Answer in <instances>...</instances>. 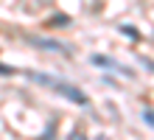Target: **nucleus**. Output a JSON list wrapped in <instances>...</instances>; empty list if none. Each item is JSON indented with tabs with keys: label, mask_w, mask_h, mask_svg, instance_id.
Masks as SVG:
<instances>
[{
	"label": "nucleus",
	"mask_w": 154,
	"mask_h": 140,
	"mask_svg": "<svg viewBox=\"0 0 154 140\" xmlns=\"http://www.w3.org/2000/svg\"><path fill=\"white\" fill-rule=\"evenodd\" d=\"M90 62H93L95 67H106V70H112V73H123L126 79H134V70L123 67V64H121V62H115L112 56H98V53H93V56H90Z\"/></svg>",
	"instance_id": "obj_3"
},
{
	"label": "nucleus",
	"mask_w": 154,
	"mask_h": 140,
	"mask_svg": "<svg viewBox=\"0 0 154 140\" xmlns=\"http://www.w3.org/2000/svg\"><path fill=\"white\" fill-rule=\"evenodd\" d=\"M31 45H37L42 51H53V53H62V56H70L73 48H70L67 42H59V39H45V36H28Z\"/></svg>",
	"instance_id": "obj_2"
},
{
	"label": "nucleus",
	"mask_w": 154,
	"mask_h": 140,
	"mask_svg": "<svg viewBox=\"0 0 154 140\" xmlns=\"http://www.w3.org/2000/svg\"><path fill=\"white\" fill-rule=\"evenodd\" d=\"M53 132H56V123H48V126H45V137H51Z\"/></svg>",
	"instance_id": "obj_8"
},
{
	"label": "nucleus",
	"mask_w": 154,
	"mask_h": 140,
	"mask_svg": "<svg viewBox=\"0 0 154 140\" xmlns=\"http://www.w3.org/2000/svg\"><path fill=\"white\" fill-rule=\"evenodd\" d=\"M25 76H28V81L42 84V87H48V90H53V92H59L62 98L73 101V104H79V107H87V104H90V98L84 95V90L76 87V84H70V81H65V79H59V76H51V73H34V70H28Z\"/></svg>",
	"instance_id": "obj_1"
},
{
	"label": "nucleus",
	"mask_w": 154,
	"mask_h": 140,
	"mask_svg": "<svg viewBox=\"0 0 154 140\" xmlns=\"http://www.w3.org/2000/svg\"><path fill=\"white\" fill-rule=\"evenodd\" d=\"M17 67H11V64H0V76H14Z\"/></svg>",
	"instance_id": "obj_6"
},
{
	"label": "nucleus",
	"mask_w": 154,
	"mask_h": 140,
	"mask_svg": "<svg viewBox=\"0 0 154 140\" xmlns=\"http://www.w3.org/2000/svg\"><path fill=\"white\" fill-rule=\"evenodd\" d=\"M118 31L126 34L129 39H137V36H140V31H137V28H132V25H118Z\"/></svg>",
	"instance_id": "obj_5"
},
{
	"label": "nucleus",
	"mask_w": 154,
	"mask_h": 140,
	"mask_svg": "<svg viewBox=\"0 0 154 140\" xmlns=\"http://www.w3.org/2000/svg\"><path fill=\"white\" fill-rule=\"evenodd\" d=\"M48 25L51 28H67L70 25V17L67 14H56V17H51V20H48Z\"/></svg>",
	"instance_id": "obj_4"
},
{
	"label": "nucleus",
	"mask_w": 154,
	"mask_h": 140,
	"mask_svg": "<svg viewBox=\"0 0 154 140\" xmlns=\"http://www.w3.org/2000/svg\"><path fill=\"white\" fill-rule=\"evenodd\" d=\"M143 120H146V126H154V120H151V109L143 112Z\"/></svg>",
	"instance_id": "obj_7"
}]
</instances>
